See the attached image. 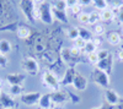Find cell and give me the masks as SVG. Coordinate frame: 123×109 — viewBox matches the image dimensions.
<instances>
[{
	"label": "cell",
	"mask_w": 123,
	"mask_h": 109,
	"mask_svg": "<svg viewBox=\"0 0 123 109\" xmlns=\"http://www.w3.org/2000/svg\"><path fill=\"white\" fill-rule=\"evenodd\" d=\"M42 83L46 88H48L52 92H58L60 91V81L58 80V77L55 76L54 72L50 70H46L42 75Z\"/></svg>",
	"instance_id": "cell-1"
},
{
	"label": "cell",
	"mask_w": 123,
	"mask_h": 109,
	"mask_svg": "<svg viewBox=\"0 0 123 109\" xmlns=\"http://www.w3.org/2000/svg\"><path fill=\"white\" fill-rule=\"evenodd\" d=\"M92 80H94V82L100 86L101 88H105V90H107V88L110 87V75L106 74L105 71H101L98 70V69L95 67V70L92 71Z\"/></svg>",
	"instance_id": "cell-2"
},
{
	"label": "cell",
	"mask_w": 123,
	"mask_h": 109,
	"mask_svg": "<svg viewBox=\"0 0 123 109\" xmlns=\"http://www.w3.org/2000/svg\"><path fill=\"white\" fill-rule=\"evenodd\" d=\"M21 67H22V70L26 74H28L31 76H36L39 72V65H38L37 60H36V59H33V58H30V56L25 58L24 60H22Z\"/></svg>",
	"instance_id": "cell-3"
},
{
	"label": "cell",
	"mask_w": 123,
	"mask_h": 109,
	"mask_svg": "<svg viewBox=\"0 0 123 109\" xmlns=\"http://www.w3.org/2000/svg\"><path fill=\"white\" fill-rule=\"evenodd\" d=\"M39 7V20L42 21L43 23H48L50 25L53 22V12H52V6L49 4H42V5H38Z\"/></svg>",
	"instance_id": "cell-4"
},
{
	"label": "cell",
	"mask_w": 123,
	"mask_h": 109,
	"mask_svg": "<svg viewBox=\"0 0 123 109\" xmlns=\"http://www.w3.org/2000/svg\"><path fill=\"white\" fill-rule=\"evenodd\" d=\"M41 96H42V93L39 92H27V93H22V96L20 97V101L22 102V104L27 107H32L38 104Z\"/></svg>",
	"instance_id": "cell-5"
},
{
	"label": "cell",
	"mask_w": 123,
	"mask_h": 109,
	"mask_svg": "<svg viewBox=\"0 0 123 109\" xmlns=\"http://www.w3.org/2000/svg\"><path fill=\"white\" fill-rule=\"evenodd\" d=\"M20 9L24 12L25 17L30 22H33V9H35V3L33 0H21L20 1Z\"/></svg>",
	"instance_id": "cell-6"
},
{
	"label": "cell",
	"mask_w": 123,
	"mask_h": 109,
	"mask_svg": "<svg viewBox=\"0 0 123 109\" xmlns=\"http://www.w3.org/2000/svg\"><path fill=\"white\" fill-rule=\"evenodd\" d=\"M71 86H73L76 91L84 92L86 88H87V80H86V77H85L84 75L76 72L74 80H73V83H71Z\"/></svg>",
	"instance_id": "cell-7"
},
{
	"label": "cell",
	"mask_w": 123,
	"mask_h": 109,
	"mask_svg": "<svg viewBox=\"0 0 123 109\" xmlns=\"http://www.w3.org/2000/svg\"><path fill=\"white\" fill-rule=\"evenodd\" d=\"M105 101L108 105H118L121 103V97L115 90L107 88L105 90Z\"/></svg>",
	"instance_id": "cell-8"
},
{
	"label": "cell",
	"mask_w": 123,
	"mask_h": 109,
	"mask_svg": "<svg viewBox=\"0 0 123 109\" xmlns=\"http://www.w3.org/2000/svg\"><path fill=\"white\" fill-rule=\"evenodd\" d=\"M112 67H113V55H110L107 59H104V60H100L97 64H96V69L101 71H105L106 74H111L112 71Z\"/></svg>",
	"instance_id": "cell-9"
},
{
	"label": "cell",
	"mask_w": 123,
	"mask_h": 109,
	"mask_svg": "<svg viewBox=\"0 0 123 109\" xmlns=\"http://www.w3.org/2000/svg\"><path fill=\"white\" fill-rule=\"evenodd\" d=\"M50 98H52V103H53V104H55L57 107L69 101V98H68V93H67V92H63V91L52 92V93H50Z\"/></svg>",
	"instance_id": "cell-10"
},
{
	"label": "cell",
	"mask_w": 123,
	"mask_h": 109,
	"mask_svg": "<svg viewBox=\"0 0 123 109\" xmlns=\"http://www.w3.org/2000/svg\"><path fill=\"white\" fill-rule=\"evenodd\" d=\"M15 101L12 97L6 93H1L0 96V109H15Z\"/></svg>",
	"instance_id": "cell-11"
},
{
	"label": "cell",
	"mask_w": 123,
	"mask_h": 109,
	"mask_svg": "<svg viewBox=\"0 0 123 109\" xmlns=\"http://www.w3.org/2000/svg\"><path fill=\"white\" fill-rule=\"evenodd\" d=\"M25 78H26V76L22 75V74H9L6 76V81L10 86H14V85L22 86Z\"/></svg>",
	"instance_id": "cell-12"
},
{
	"label": "cell",
	"mask_w": 123,
	"mask_h": 109,
	"mask_svg": "<svg viewBox=\"0 0 123 109\" xmlns=\"http://www.w3.org/2000/svg\"><path fill=\"white\" fill-rule=\"evenodd\" d=\"M75 74H76V71L74 70L73 67L68 69V70H67V72L64 74V77H63V80L60 81V85H64V86L71 85V83H73V80H74V77H75Z\"/></svg>",
	"instance_id": "cell-13"
},
{
	"label": "cell",
	"mask_w": 123,
	"mask_h": 109,
	"mask_svg": "<svg viewBox=\"0 0 123 109\" xmlns=\"http://www.w3.org/2000/svg\"><path fill=\"white\" fill-rule=\"evenodd\" d=\"M52 98H50V93H46L41 96V99L38 102V105L41 109H49L52 105Z\"/></svg>",
	"instance_id": "cell-14"
},
{
	"label": "cell",
	"mask_w": 123,
	"mask_h": 109,
	"mask_svg": "<svg viewBox=\"0 0 123 109\" xmlns=\"http://www.w3.org/2000/svg\"><path fill=\"white\" fill-rule=\"evenodd\" d=\"M107 42H108L111 45H113V47L121 45V43H122V37H121V34L117 33V32H110L108 36H107Z\"/></svg>",
	"instance_id": "cell-15"
},
{
	"label": "cell",
	"mask_w": 123,
	"mask_h": 109,
	"mask_svg": "<svg viewBox=\"0 0 123 109\" xmlns=\"http://www.w3.org/2000/svg\"><path fill=\"white\" fill-rule=\"evenodd\" d=\"M100 15H101V21L108 22V23L113 21L115 17H116V15L113 14V11H112L111 9H106V10H104V11H101Z\"/></svg>",
	"instance_id": "cell-16"
},
{
	"label": "cell",
	"mask_w": 123,
	"mask_h": 109,
	"mask_svg": "<svg viewBox=\"0 0 123 109\" xmlns=\"http://www.w3.org/2000/svg\"><path fill=\"white\" fill-rule=\"evenodd\" d=\"M16 33H17V37L18 38H21V39H28L31 37V28L27 27V26H20L16 29Z\"/></svg>",
	"instance_id": "cell-17"
},
{
	"label": "cell",
	"mask_w": 123,
	"mask_h": 109,
	"mask_svg": "<svg viewBox=\"0 0 123 109\" xmlns=\"http://www.w3.org/2000/svg\"><path fill=\"white\" fill-rule=\"evenodd\" d=\"M12 45L10 43V41L7 39H0V54L1 55H6L11 52Z\"/></svg>",
	"instance_id": "cell-18"
},
{
	"label": "cell",
	"mask_w": 123,
	"mask_h": 109,
	"mask_svg": "<svg viewBox=\"0 0 123 109\" xmlns=\"http://www.w3.org/2000/svg\"><path fill=\"white\" fill-rule=\"evenodd\" d=\"M110 9L113 11V14L117 16L118 11H119V9L123 6V0H106Z\"/></svg>",
	"instance_id": "cell-19"
},
{
	"label": "cell",
	"mask_w": 123,
	"mask_h": 109,
	"mask_svg": "<svg viewBox=\"0 0 123 109\" xmlns=\"http://www.w3.org/2000/svg\"><path fill=\"white\" fill-rule=\"evenodd\" d=\"M52 12H53V17L57 18L59 22H68V17H67V12L65 11H62V10H57V9H52Z\"/></svg>",
	"instance_id": "cell-20"
},
{
	"label": "cell",
	"mask_w": 123,
	"mask_h": 109,
	"mask_svg": "<svg viewBox=\"0 0 123 109\" xmlns=\"http://www.w3.org/2000/svg\"><path fill=\"white\" fill-rule=\"evenodd\" d=\"M46 47L47 45H46L43 39H36L35 43H33V50H35V53L41 54V53H43L46 50Z\"/></svg>",
	"instance_id": "cell-21"
},
{
	"label": "cell",
	"mask_w": 123,
	"mask_h": 109,
	"mask_svg": "<svg viewBox=\"0 0 123 109\" xmlns=\"http://www.w3.org/2000/svg\"><path fill=\"white\" fill-rule=\"evenodd\" d=\"M67 37L70 39V41H75L78 39L80 36H79V27H75V26H71L67 29Z\"/></svg>",
	"instance_id": "cell-22"
},
{
	"label": "cell",
	"mask_w": 123,
	"mask_h": 109,
	"mask_svg": "<svg viewBox=\"0 0 123 109\" xmlns=\"http://www.w3.org/2000/svg\"><path fill=\"white\" fill-rule=\"evenodd\" d=\"M9 94L11 97H17L22 96V86H17V85H14V86H10L9 87Z\"/></svg>",
	"instance_id": "cell-23"
},
{
	"label": "cell",
	"mask_w": 123,
	"mask_h": 109,
	"mask_svg": "<svg viewBox=\"0 0 123 109\" xmlns=\"http://www.w3.org/2000/svg\"><path fill=\"white\" fill-rule=\"evenodd\" d=\"M60 58H62V60H63L65 64H70V61L73 60V56H71V54H70V49H67V48H64L63 50L60 52Z\"/></svg>",
	"instance_id": "cell-24"
},
{
	"label": "cell",
	"mask_w": 123,
	"mask_h": 109,
	"mask_svg": "<svg viewBox=\"0 0 123 109\" xmlns=\"http://www.w3.org/2000/svg\"><path fill=\"white\" fill-rule=\"evenodd\" d=\"M79 36H80V38H83L84 41H86V42L92 41V34H91V32L89 31V29L84 28V27H80V28H79Z\"/></svg>",
	"instance_id": "cell-25"
},
{
	"label": "cell",
	"mask_w": 123,
	"mask_h": 109,
	"mask_svg": "<svg viewBox=\"0 0 123 109\" xmlns=\"http://www.w3.org/2000/svg\"><path fill=\"white\" fill-rule=\"evenodd\" d=\"M89 16H90V20H89V25H97V23H100V21H101V15H100V12H96V11H92V12H90L89 14Z\"/></svg>",
	"instance_id": "cell-26"
},
{
	"label": "cell",
	"mask_w": 123,
	"mask_h": 109,
	"mask_svg": "<svg viewBox=\"0 0 123 109\" xmlns=\"http://www.w3.org/2000/svg\"><path fill=\"white\" fill-rule=\"evenodd\" d=\"M92 4H94V6L100 10V11H104V10L108 9V4L106 0H92Z\"/></svg>",
	"instance_id": "cell-27"
},
{
	"label": "cell",
	"mask_w": 123,
	"mask_h": 109,
	"mask_svg": "<svg viewBox=\"0 0 123 109\" xmlns=\"http://www.w3.org/2000/svg\"><path fill=\"white\" fill-rule=\"evenodd\" d=\"M94 52H97V47L95 45L94 41L86 42V45H85V48H84V53H85V54H90V53H94Z\"/></svg>",
	"instance_id": "cell-28"
},
{
	"label": "cell",
	"mask_w": 123,
	"mask_h": 109,
	"mask_svg": "<svg viewBox=\"0 0 123 109\" xmlns=\"http://www.w3.org/2000/svg\"><path fill=\"white\" fill-rule=\"evenodd\" d=\"M105 32H106V27L102 23H97L94 26V34L96 37H101L102 34H105Z\"/></svg>",
	"instance_id": "cell-29"
},
{
	"label": "cell",
	"mask_w": 123,
	"mask_h": 109,
	"mask_svg": "<svg viewBox=\"0 0 123 109\" xmlns=\"http://www.w3.org/2000/svg\"><path fill=\"white\" fill-rule=\"evenodd\" d=\"M53 7L57 10H62V11H67V9H68L65 0H55L53 4Z\"/></svg>",
	"instance_id": "cell-30"
},
{
	"label": "cell",
	"mask_w": 123,
	"mask_h": 109,
	"mask_svg": "<svg viewBox=\"0 0 123 109\" xmlns=\"http://www.w3.org/2000/svg\"><path fill=\"white\" fill-rule=\"evenodd\" d=\"M89 20H90V16L87 12H81L78 15V21L81 25H89Z\"/></svg>",
	"instance_id": "cell-31"
},
{
	"label": "cell",
	"mask_w": 123,
	"mask_h": 109,
	"mask_svg": "<svg viewBox=\"0 0 123 109\" xmlns=\"http://www.w3.org/2000/svg\"><path fill=\"white\" fill-rule=\"evenodd\" d=\"M85 45H86V41H84V39L80 38V37L74 41V47H76L78 49H80V50H84Z\"/></svg>",
	"instance_id": "cell-32"
},
{
	"label": "cell",
	"mask_w": 123,
	"mask_h": 109,
	"mask_svg": "<svg viewBox=\"0 0 123 109\" xmlns=\"http://www.w3.org/2000/svg\"><path fill=\"white\" fill-rule=\"evenodd\" d=\"M111 55V53L107 50V49H101V50L97 52V56H98V61L100 60H104V59H107Z\"/></svg>",
	"instance_id": "cell-33"
},
{
	"label": "cell",
	"mask_w": 123,
	"mask_h": 109,
	"mask_svg": "<svg viewBox=\"0 0 123 109\" xmlns=\"http://www.w3.org/2000/svg\"><path fill=\"white\" fill-rule=\"evenodd\" d=\"M87 60L91 63V64H94L96 65L98 63V56H97V52H94V53H90L87 54Z\"/></svg>",
	"instance_id": "cell-34"
},
{
	"label": "cell",
	"mask_w": 123,
	"mask_h": 109,
	"mask_svg": "<svg viewBox=\"0 0 123 109\" xmlns=\"http://www.w3.org/2000/svg\"><path fill=\"white\" fill-rule=\"evenodd\" d=\"M81 9H83V6H81V5L78 3L76 5H74L70 10H71V12H73L74 15H79V14H81Z\"/></svg>",
	"instance_id": "cell-35"
},
{
	"label": "cell",
	"mask_w": 123,
	"mask_h": 109,
	"mask_svg": "<svg viewBox=\"0 0 123 109\" xmlns=\"http://www.w3.org/2000/svg\"><path fill=\"white\" fill-rule=\"evenodd\" d=\"M116 58H117V60H118V61L123 63V45L117 50V53H116Z\"/></svg>",
	"instance_id": "cell-36"
},
{
	"label": "cell",
	"mask_w": 123,
	"mask_h": 109,
	"mask_svg": "<svg viewBox=\"0 0 123 109\" xmlns=\"http://www.w3.org/2000/svg\"><path fill=\"white\" fill-rule=\"evenodd\" d=\"M7 63H9V60H7L6 55H1V54H0V67H5L7 65Z\"/></svg>",
	"instance_id": "cell-37"
},
{
	"label": "cell",
	"mask_w": 123,
	"mask_h": 109,
	"mask_svg": "<svg viewBox=\"0 0 123 109\" xmlns=\"http://www.w3.org/2000/svg\"><path fill=\"white\" fill-rule=\"evenodd\" d=\"M70 54H71V56H73L74 59L78 58L80 55V49H78L76 47H73V48L70 49Z\"/></svg>",
	"instance_id": "cell-38"
},
{
	"label": "cell",
	"mask_w": 123,
	"mask_h": 109,
	"mask_svg": "<svg viewBox=\"0 0 123 109\" xmlns=\"http://www.w3.org/2000/svg\"><path fill=\"white\" fill-rule=\"evenodd\" d=\"M65 3H67V7L68 9H71L74 5H76L79 3V0H65Z\"/></svg>",
	"instance_id": "cell-39"
},
{
	"label": "cell",
	"mask_w": 123,
	"mask_h": 109,
	"mask_svg": "<svg viewBox=\"0 0 123 109\" xmlns=\"http://www.w3.org/2000/svg\"><path fill=\"white\" fill-rule=\"evenodd\" d=\"M117 18H118V21H119L121 23H123V6L119 9V11H118V14H117Z\"/></svg>",
	"instance_id": "cell-40"
},
{
	"label": "cell",
	"mask_w": 123,
	"mask_h": 109,
	"mask_svg": "<svg viewBox=\"0 0 123 109\" xmlns=\"http://www.w3.org/2000/svg\"><path fill=\"white\" fill-rule=\"evenodd\" d=\"M79 4L81 6H89L92 4V0H79Z\"/></svg>",
	"instance_id": "cell-41"
},
{
	"label": "cell",
	"mask_w": 123,
	"mask_h": 109,
	"mask_svg": "<svg viewBox=\"0 0 123 109\" xmlns=\"http://www.w3.org/2000/svg\"><path fill=\"white\" fill-rule=\"evenodd\" d=\"M92 41H94V43H95V45H96L97 48L101 45V39H100L98 37H97V38H95V39H92Z\"/></svg>",
	"instance_id": "cell-42"
},
{
	"label": "cell",
	"mask_w": 123,
	"mask_h": 109,
	"mask_svg": "<svg viewBox=\"0 0 123 109\" xmlns=\"http://www.w3.org/2000/svg\"><path fill=\"white\" fill-rule=\"evenodd\" d=\"M44 1L46 0H33V3L36 5H42V4H44Z\"/></svg>",
	"instance_id": "cell-43"
},
{
	"label": "cell",
	"mask_w": 123,
	"mask_h": 109,
	"mask_svg": "<svg viewBox=\"0 0 123 109\" xmlns=\"http://www.w3.org/2000/svg\"><path fill=\"white\" fill-rule=\"evenodd\" d=\"M3 85H4V82H3V80H1V78H0V90L3 88Z\"/></svg>",
	"instance_id": "cell-44"
},
{
	"label": "cell",
	"mask_w": 123,
	"mask_h": 109,
	"mask_svg": "<svg viewBox=\"0 0 123 109\" xmlns=\"http://www.w3.org/2000/svg\"><path fill=\"white\" fill-rule=\"evenodd\" d=\"M121 32H122V36H123V26H122V29H121Z\"/></svg>",
	"instance_id": "cell-45"
},
{
	"label": "cell",
	"mask_w": 123,
	"mask_h": 109,
	"mask_svg": "<svg viewBox=\"0 0 123 109\" xmlns=\"http://www.w3.org/2000/svg\"><path fill=\"white\" fill-rule=\"evenodd\" d=\"M1 93H3V91H1V90H0V96H1Z\"/></svg>",
	"instance_id": "cell-46"
}]
</instances>
